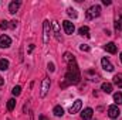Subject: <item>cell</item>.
<instances>
[{
	"label": "cell",
	"instance_id": "6da1fadb",
	"mask_svg": "<svg viewBox=\"0 0 122 120\" xmlns=\"http://www.w3.org/2000/svg\"><path fill=\"white\" fill-rule=\"evenodd\" d=\"M80 79H81V72H80L77 62L70 64L67 68V72H65V83L67 85H77L80 82Z\"/></svg>",
	"mask_w": 122,
	"mask_h": 120
},
{
	"label": "cell",
	"instance_id": "7a4b0ae2",
	"mask_svg": "<svg viewBox=\"0 0 122 120\" xmlns=\"http://www.w3.org/2000/svg\"><path fill=\"white\" fill-rule=\"evenodd\" d=\"M99 14H101V6H98V4L91 6V7L87 10V18H88V20H94V18H97Z\"/></svg>",
	"mask_w": 122,
	"mask_h": 120
},
{
	"label": "cell",
	"instance_id": "3957f363",
	"mask_svg": "<svg viewBox=\"0 0 122 120\" xmlns=\"http://www.w3.org/2000/svg\"><path fill=\"white\" fill-rule=\"evenodd\" d=\"M50 86H51V81H50V78H44L43 79V82H41V92H40V96L41 97H46L47 96V93H48V90H50Z\"/></svg>",
	"mask_w": 122,
	"mask_h": 120
},
{
	"label": "cell",
	"instance_id": "277c9868",
	"mask_svg": "<svg viewBox=\"0 0 122 120\" xmlns=\"http://www.w3.org/2000/svg\"><path fill=\"white\" fill-rule=\"evenodd\" d=\"M43 30H44L43 42H44V44H48V42H50V21H48V20H44V24H43Z\"/></svg>",
	"mask_w": 122,
	"mask_h": 120
},
{
	"label": "cell",
	"instance_id": "5b68a950",
	"mask_svg": "<svg viewBox=\"0 0 122 120\" xmlns=\"http://www.w3.org/2000/svg\"><path fill=\"white\" fill-rule=\"evenodd\" d=\"M119 115H121V110H119V107L117 105H112V106L108 107V116L111 119H118Z\"/></svg>",
	"mask_w": 122,
	"mask_h": 120
},
{
	"label": "cell",
	"instance_id": "8992f818",
	"mask_svg": "<svg viewBox=\"0 0 122 120\" xmlns=\"http://www.w3.org/2000/svg\"><path fill=\"white\" fill-rule=\"evenodd\" d=\"M81 107H82V102H81L80 99H77V100L72 103V106L68 109V112H70L71 115H75V113H78V112L81 110Z\"/></svg>",
	"mask_w": 122,
	"mask_h": 120
},
{
	"label": "cell",
	"instance_id": "52a82bcc",
	"mask_svg": "<svg viewBox=\"0 0 122 120\" xmlns=\"http://www.w3.org/2000/svg\"><path fill=\"white\" fill-rule=\"evenodd\" d=\"M62 27H64V31H65V34H68V35H71V34L75 31L74 23H71V21H68V20L62 21Z\"/></svg>",
	"mask_w": 122,
	"mask_h": 120
},
{
	"label": "cell",
	"instance_id": "ba28073f",
	"mask_svg": "<svg viewBox=\"0 0 122 120\" xmlns=\"http://www.w3.org/2000/svg\"><path fill=\"white\" fill-rule=\"evenodd\" d=\"M10 44H11V38H10L9 35L3 34V35L0 37V48H9Z\"/></svg>",
	"mask_w": 122,
	"mask_h": 120
},
{
	"label": "cell",
	"instance_id": "9c48e42d",
	"mask_svg": "<svg viewBox=\"0 0 122 120\" xmlns=\"http://www.w3.org/2000/svg\"><path fill=\"white\" fill-rule=\"evenodd\" d=\"M51 27H53V31H54V35L57 38V41H62V35H61V31H60V26L57 21H53L51 23Z\"/></svg>",
	"mask_w": 122,
	"mask_h": 120
},
{
	"label": "cell",
	"instance_id": "30bf717a",
	"mask_svg": "<svg viewBox=\"0 0 122 120\" xmlns=\"http://www.w3.org/2000/svg\"><path fill=\"white\" fill-rule=\"evenodd\" d=\"M20 4H21V1H20V0H14V1H11V3H10V6H9V13H10V14H14V13L19 10Z\"/></svg>",
	"mask_w": 122,
	"mask_h": 120
},
{
	"label": "cell",
	"instance_id": "8fae6325",
	"mask_svg": "<svg viewBox=\"0 0 122 120\" xmlns=\"http://www.w3.org/2000/svg\"><path fill=\"white\" fill-rule=\"evenodd\" d=\"M101 65H102V68H104L105 71H108V72H112V71H114V65L111 64V61L107 60V58H102V60H101Z\"/></svg>",
	"mask_w": 122,
	"mask_h": 120
},
{
	"label": "cell",
	"instance_id": "7c38bea8",
	"mask_svg": "<svg viewBox=\"0 0 122 120\" xmlns=\"http://www.w3.org/2000/svg\"><path fill=\"white\" fill-rule=\"evenodd\" d=\"M92 115H94V110H92L91 107H87V109L81 113V119L82 120H91Z\"/></svg>",
	"mask_w": 122,
	"mask_h": 120
},
{
	"label": "cell",
	"instance_id": "4fadbf2b",
	"mask_svg": "<svg viewBox=\"0 0 122 120\" xmlns=\"http://www.w3.org/2000/svg\"><path fill=\"white\" fill-rule=\"evenodd\" d=\"M104 48H105V51L109 52V54H115V52H117V45H115L114 42H108Z\"/></svg>",
	"mask_w": 122,
	"mask_h": 120
},
{
	"label": "cell",
	"instance_id": "5bb4252c",
	"mask_svg": "<svg viewBox=\"0 0 122 120\" xmlns=\"http://www.w3.org/2000/svg\"><path fill=\"white\" fill-rule=\"evenodd\" d=\"M64 61H65L68 65H70V64H74V62H75V57H74L71 52H65V54H64Z\"/></svg>",
	"mask_w": 122,
	"mask_h": 120
},
{
	"label": "cell",
	"instance_id": "9a60e30c",
	"mask_svg": "<svg viewBox=\"0 0 122 120\" xmlns=\"http://www.w3.org/2000/svg\"><path fill=\"white\" fill-rule=\"evenodd\" d=\"M115 31L118 32V31H122V11L121 14L118 16V18L115 20Z\"/></svg>",
	"mask_w": 122,
	"mask_h": 120
},
{
	"label": "cell",
	"instance_id": "2e32d148",
	"mask_svg": "<svg viewBox=\"0 0 122 120\" xmlns=\"http://www.w3.org/2000/svg\"><path fill=\"white\" fill-rule=\"evenodd\" d=\"M78 34H80L81 37H87V38H88V37H90V28H88L87 26H82V27L78 30Z\"/></svg>",
	"mask_w": 122,
	"mask_h": 120
},
{
	"label": "cell",
	"instance_id": "e0dca14e",
	"mask_svg": "<svg viewBox=\"0 0 122 120\" xmlns=\"http://www.w3.org/2000/svg\"><path fill=\"white\" fill-rule=\"evenodd\" d=\"M101 89H102V92H105V93H111L112 92V85L109 82H104L102 86H101Z\"/></svg>",
	"mask_w": 122,
	"mask_h": 120
},
{
	"label": "cell",
	"instance_id": "ac0fdd59",
	"mask_svg": "<svg viewBox=\"0 0 122 120\" xmlns=\"http://www.w3.org/2000/svg\"><path fill=\"white\" fill-rule=\"evenodd\" d=\"M114 83L118 86V88H122V74H117L114 76Z\"/></svg>",
	"mask_w": 122,
	"mask_h": 120
},
{
	"label": "cell",
	"instance_id": "d6986e66",
	"mask_svg": "<svg viewBox=\"0 0 122 120\" xmlns=\"http://www.w3.org/2000/svg\"><path fill=\"white\" fill-rule=\"evenodd\" d=\"M53 113H54L57 117H61V116L64 115V109H62L61 106H56V107L53 109Z\"/></svg>",
	"mask_w": 122,
	"mask_h": 120
},
{
	"label": "cell",
	"instance_id": "ffe728a7",
	"mask_svg": "<svg viewBox=\"0 0 122 120\" xmlns=\"http://www.w3.org/2000/svg\"><path fill=\"white\" fill-rule=\"evenodd\" d=\"M9 65H10V64H9V61L7 60H4V58L0 60V71H6V69H9Z\"/></svg>",
	"mask_w": 122,
	"mask_h": 120
},
{
	"label": "cell",
	"instance_id": "44dd1931",
	"mask_svg": "<svg viewBox=\"0 0 122 120\" xmlns=\"http://www.w3.org/2000/svg\"><path fill=\"white\" fill-rule=\"evenodd\" d=\"M14 107H16V99H13V97H11V99H9V100H7V110H10V112H11Z\"/></svg>",
	"mask_w": 122,
	"mask_h": 120
},
{
	"label": "cell",
	"instance_id": "7402d4cb",
	"mask_svg": "<svg viewBox=\"0 0 122 120\" xmlns=\"http://www.w3.org/2000/svg\"><path fill=\"white\" fill-rule=\"evenodd\" d=\"M114 100H115L117 105H121L122 103V93L121 92H117V93L114 95Z\"/></svg>",
	"mask_w": 122,
	"mask_h": 120
},
{
	"label": "cell",
	"instance_id": "603a6c76",
	"mask_svg": "<svg viewBox=\"0 0 122 120\" xmlns=\"http://www.w3.org/2000/svg\"><path fill=\"white\" fill-rule=\"evenodd\" d=\"M67 14H68L70 17H72V18H75V17H77V11H75L74 9H71V7H70V9H67Z\"/></svg>",
	"mask_w": 122,
	"mask_h": 120
},
{
	"label": "cell",
	"instance_id": "cb8c5ba5",
	"mask_svg": "<svg viewBox=\"0 0 122 120\" xmlns=\"http://www.w3.org/2000/svg\"><path fill=\"white\" fill-rule=\"evenodd\" d=\"M11 93H13L14 96H19V95L21 93V88H20L19 85H17V86H14V88H13V90H11Z\"/></svg>",
	"mask_w": 122,
	"mask_h": 120
},
{
	"label": "cell",
	"instance_id": "d4e9b609",
	"mask_svg": "<svg viewBox=\"0 0 122 120\" xmlns=\"http://www.w3.org/2000/svg\"><path fill=\"white\" fill-rule=\"evenodd\" d=\"M47 69H48L50 72H54V71H56V66H54V64H53V62H48V64H47Z\"/></svg>",
	"mask_w": 122,
	"mask_h": 120
},
{
	"label": "cell",
	"instance_id": "484cf974",
	"mask_svg": "<svg viewBox=\"0 0 122 120\" xmlns=\"http://www.w3.org/2000/svg\"><path fill=\"white\" fill-rule=\"evenodd\" d=\"M7 27H9V21L3 20V21H1V24H0V28H1V30H6Z\"/></svg>",
	"mask_w": 122,
	"mask_h": 120
},
{
	"label": "cell",
	"instance_id": "4316f807",
	"mask_svg": "<svg viewBox=\"0 0 122 120\" xmlns=\"http://www.w3.org/2000/svg\"><path fill=\"white\" fill-rule=\"evenodd\" d=\"M80 50H81V51H85V52H88V51H90V47H88L87 44H81V45H80Z\"/></svg>",
	"mask_w": 122,
	"mask_h": 120
},
{
	"label": "cell",
	"instance_id": "83f0119b",
	"mask_svg": "<svg viewBox=\"0 0 122 120\" xmlns=\"http://www.w3.org/2000/svg\"><path fill=\"white\" fill-rule=\"evenodd\" d=\"M17 23H19V21H16V20L10 21V26H9V27H11V28H16V27H17Z\"/></svg>",
	"mask_w": 122,
	"mask_h": 120
},
{
	"label": "cell",
	"instance_id": "f1b7e54d",
	"mask_svg": "<svg viewBox=\"0 0 122 120\" xmlns=\"http://www.w3.org/2000/svg\"><path fill=\"white\" fill-rule=\"evenodd\" d=\"M102 3H104L105 6H109V4H111V0H102Z\"/></svg>",
	"mask_w": 122,
	"mask_h": 120
},
{
	"label": "cell",
	"instance_id": "f546056e",
	"mask_svg": "<svg viewBox=\"0 0 122 120\" xmlns=\"http://www.w3.org/2000/svg\"><path fill=\"white\" fill-rule=\"evenodd\" d=\"M38 120H48V119H47V117H46V116H44V115H41V116H40V117H38Z\"/></svg>",
	"mask_w": 122,
	"mask_h": 120
},
{
	"label": "cell",
	"instance_id": "4dcf8cb0",
	"mask_svg": "<svg viewBox=\"0 0 122 120\" xmlns=\"http://www.w3.org/2000/svg\"><path fill=\"white\" fill-rule=\"evenodd\" d=\"M3 85H4V79L0 76V86H3Z\"/></svg>",
	"mask_w": 122,
	"mask_h": 120
},
{
	"label": "cell",
	"instance_id": "1f68e13d",
	"mask_svg": "<svg viewBox=\"0 0 122 120\" xmlns=\"http://www.w3.org/2000/svg\"><path fill=\"white\" fill-rule=\"evenodd\" d=\"M33 50H34V45H33V44H31L30 47H29V52H31V51H33Z\"/></svg>",
	"mask_w": 122,
	"mask_h": 120
},
{
	"label": "cell",
	"instance_id": "d6a6232c",
	"mask_svg": "<svg viewBox=\"0 0 122 120\" xmlns=\"http://www.w3.org/2000/svg\"><path fill=\"white\" fill-rule=\"evenodd\" d=\"M119 58H121V62H122V52H121V57H119Z\"/></svg>",
	"mask_w": 122,
	"mask_h": 120
}]
</instances>
